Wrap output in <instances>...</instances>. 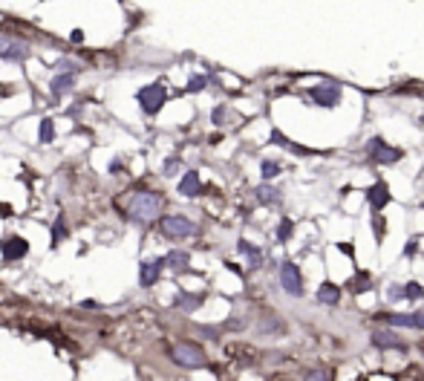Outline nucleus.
Instances as JSON below:
<instances>
[{
    "mask_svg": "<svg viewBox=\"0 0 424 381\" xmlns=\"http://www.w3.org/2000/svg\"><path fill=\"white\" fill-rule=\"evenodd\" d=\"M127 214L136 223H153L162 214V197L150 194V190H145V194H133V200L127 202Z\"/></svg>",
    "mask_w": 424,
    "mask_h": 381,
    "instance_id": "nucleus-1",
    "label": "nucleus"
},
{
    "mask_svg": "<svg viewBox=\"0 0 424 381\" xmlns=\"http://www.w3.org/2000/svg\"><path fill=\"white\" fill-rule=\"evenodd\" d=\"M174 361L179 364V367H185V370H199V367H205V352L197 347V344H176L174 347Z\"/></svg>",
    "mask_w": 424,
    "mask_h": 381,
    "instance_id": "nucleus-2",
    "label": "nucleus"
},
{
    "mask_svg": "<svg viewBox=\"0 0 424 381\" xmlns=\"http://www.w3.org/2000/svg\"><path fill=\"white\" fill-rule=\"evenodd\" d=\"M280 286H283V292L292 295V298H303V275L297 269V263H283L280 269Z\"/></svg>",
    "mask_w": 424,
    "mask_h": 381,
    "instance_id": "nucleus-3",
    "label": "nucleus"
},
{
    "mask_svg": "<svg viewBox=\"0 0 424 381\" xmlns=\"http://www.w3.org/2000/svg\"><path fill=\"white\" fill-rule=\"evenodd\" d=\"M367 156H369L372 162H379V165H393V162L402 159V151L390 148L387 141H381V139H369V145H367Z\"/></svg>",
    "mask_w": 424,
    "mask_h": 381,
    "instance_id": "nucleus-4",
    "label": "nucleus"
},
{
    "mask_svg": "<svg viewBox=\"0 0 424 381\" xmlns=\"http://www.w3.org/2000/svg\"><path fill=\"white\" fill-rule=\"evenodd\" d=\"M194 231H197V226L188 220V217H182V214H174V217H164V220H162V234H164V237H174V240L194 234Z\"/></svg>",
    "mask_w": 424,
    "mask_h": 381,
    "instance_id": "nucleus-5",
    "label": "nucleus"
},
{
    "mask_svg": "<svg viewBox=\"0 0 424 381\" xmlns=\"http://www.w3.org/2000/svg\"><path fill=\"white\" fill-rule=\"evenodd\" d=\"M309 95H312V102L320 104V107H335L338 99H341V90L335 84H318V87H312Z\"/></svg>",
    "mask_w": 424,
    "mask_h": 381,
    "instance_id": "nucleus-6",
    "label": "nucleus"
},
{
    "mask_svg": "<svg viewBox=\"0 0 424 381\" xmlns=\"http://www.w3.org/2000/svg\"><path fill=\"white\" fill-rule=\"evenodd\" d=\"M369 341H372V347H379V349H402V352H407V344L402 338H395V332H390V329H375L369 335Z\"/></svg>",
    "mask_w": 424,
    "mask_h": 381,
    "instance_id": "nucleus-7",
    "label": "nucleus"
},
{
    "mask_svg": "<svg viewBox=\"0 0 424 381\" xmlns=\"http://www.w3.org/2000/svg\"><path fill=\"white\" fill-rule=\"evenodd\" d=\"M139 102L145 104L148 113H153V110H159V104L164 102V90H162V87H148L145 92H139Z\"/></svg>",
    "mask_w": 424,
    "mask_h": 381,
    "instance_id": "nucleus-8",
    "label": "nucleus"
},
{
    "mask_svg": "<svg viewBox=\"0 0 424 381\" xmlns=\"http://www.w3.org/2000/svg\"><path fill=\"white\" fill-rule=\"evenodd\" d=\"M390 298H393V300H402V298H407V300H418V298H424V289H421L418 283H407V286H393Z\"/></svg>",
    "mask_w": 424,
    "mask_h": 381,
    "instance_id": "nucleus-9",
    "label": "nucleus"
},
{
    "mask_svg": "<svg viewBox=\"0 0 424 381\" xmlns=\"http://www.w3.org/2000/svg\"><path fill=\"white\" fill-rule=\"evenodd\" d=\"M318 303H326V306H338L341 303V289L335 283H323L318 289Z\"/></svg>",
    "mask_w": 424,
    "mask_h": 381,
    "instance_id": "nucleus-10",
    "label": "nucleus"
},
{
    "mask_svg": "<svg viewBox=\"0 0 424 381\" xmlns=\"http://www.w3.org/2000/svg\"><path fill=\"white\" fill-rule=\"evenodd\" d=\"M0 251H3L6 260H17V257L27 254V243H23L20 237H12V240H6L3 246H0Z\"/></svg>",
    "mask_w": 424,
    "mask_h": 381,
    "instance_id": "nucleus-11",
    "label": "nucleus"
},
{
    "mask_svg": "<svg viewBox=\"0 0 424 381\" xmlns=\"http://www.w3.org/2000/svg\"><path fill=\"white\" fill-rule=\"evenodd\" d=\"M159 269H162V260H156V263H141V272H139L141 286H153L159 277Z\"/></svg>",
    "mask_w": 424,
    "mask_h": 381,
    "instance_id": "nucleus-12",
    "label": "nucleus"
},
{
    "mask_svg": "<svg viewBox=\"0 0 424 381\" xmlns=\"http://www.w3.org/2000/svg\"><path fill=\"white\" fill-rule=\"evenodd\" d=\"M188 263H191V257H188V251H171L168 257L162 260V266H171V269H185Z\"/></svg>",
    "mask_w": 424,
    "mask_h": 381,
    "instance_id": "nucleus-13",
    "label": "nucleus"
},
{
    "mask_svg": "<svg viewBox=\"0 0 424 381\" xmlns=\"http://www.w3.org/2000/svg\"><path fill=\"white\" fill-rule=\"evenodd\" d=\"M387 200H390L387 185H375V188L369 190V202H372V208H375V211H379L381 205H387Z\"/></svg>",
    "mask_w": 424,
    "mask_h": 381,
    "instance_id": "nucleus-14",
    "label": "nucleus"
},
{
    "mask_svg": "<svg viewBox=\"0 0 424 381\" xmlns=\"http://www.w3.org/2000/svg\"><path fill=\"white\" fill-rule=\"evenodd\" d=\"M179 190H182L185 197H194V194H199V176H197V174H185V179H182Z\"/></svg>",
    "mask_w": 424,
    "mask_h": 381,
    "instance_id": "nucleus-15",
    "label": "nucleus"
},
{
    "mask_svg": "<svg viewBox=\"0 0 424 381\" xmlns=\"http://www.w3.org/2000/svg\"><path fill=\"white\" fill-rule=\"evenodd\" d=\"M257 197H260V202H266V205H277V202H280V190L263 185L260 190H257Z\"/></svg>",
    "mask_w": 424,
    "mask_h": 381,
    "instance_id": "nucleus-16",
    "label": "nucleus"
},
{
    "mask_svg": "<svg viewBox=\"0 0 424 381\" xmlns=\"http://www.w3.org/2000/svg\"><path fill=\"white\" fill-rule=\"evenodd\" d=\"M176 303H179V306H185V309H197V306L202 303V298H197V295H179V298H176Z\"/></svg>",
    "mask_w": 424,
    "mask_h": 381,
    "instance_id": "nucleus-17",
    "label": "nucleus"
},
{
    "mask_svg": "<svg viewBox=\"0 0 424 381\" xmlns=\"http://www.w3.org/2000/svg\"><path fill=\"white\" fill-rule=\"evenodd\" d=\"M240 251L251 257V263H254V266H257V263H260V251H257L254 246H248V243H240Z\"/></svg>",
    "mask_w": 424,
    "mask_h": 381,
    "instance_id": "nucleus-18",
    "label": "nucleus"
},
{
    "mask_svg": "<svg viewBox=\"0 0 424 381\" xmlns=\"http://www.w3.org/2000/svg\"><path fill=\"white\" fill-rule=\"evenodd\" d=\"M306 381H329V373H326L323 367H318V370H309V373H306Z\"/></svg>",
    "mask_w": 424,
    "mask_h": 381,
    "instance_id": "nucleus-19",
    "label": "nucleus"
},
{
    "mask_svg": "<svg viewBox=\"0 0 424 381\" xmlns=\"http://www.w3.org/2000/svg\"><path fill=\"white\" fill-rule=\"evenodd\" d=\"M277 171H280V168H277V162H263V176H266V179L277 176Z\"/></svg>",
    "mask_w": 424,
    "mask_h": 381,
    "instance_id": "nucleus-20",
    "label": "nucleus"
},
{
    "mask_svg": "<svg viewBox=\"0 0 424 381\" xmlns=\"http://www.w3.org/2000/svg\"><path fill=\"white\" fill-rule=\"evenodd\" d=\"M41 127H43V130H41V139H43V141H50V139L55 136V130H52V122H43Z\"/></svg>",
    "mask_w": 424,
    "mask_h": 381,
    "instance_id": "nucleus-21",
    "label": "nucleus"
},
{
    "mask_svg": "<svg viewBox=\"0 0 424 381\" xmlns=\"http://www.w3.org/2000/svg\"><path fill=\"white\" fill-rule=\"evenodd\" d=\"M66 87H73V78H58V81L52 84V90H55V92H64Z\"/></svg>",
    "mask_w": 424,
    "mask_h": 381,
    "instance_id": "nucleus-22",
    "label": "nucleus"
},
{
    "mask_svg": "<svg viewBox=\"0 0 424 381\" xmlns=\"http://www.w3.org/2000/svg\"><path fill=\"white\" fill-rule=\"evenodd\" d=\"M289 234H292V223L286 220V223H283V226L277 228V237H280V240H286V237H289Z\"/></svg>",
    "mask_w": 424,
    "mask_h": 381,
    "instance_id": "nucleus-23",
    "label": "nucleus"
}]
</instances>
